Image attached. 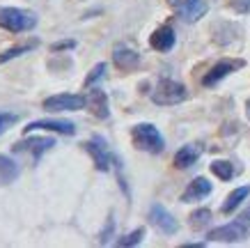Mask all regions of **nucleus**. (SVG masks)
<instances>
[{"instance_id": "412c9836", "label": "nucleus", "mask_w": 250, "mask_h": 248, "mask_svg": "<svg viewBox=\"0 0 250 248\" xmlns=\"http://www.w3.org/2000/svg\"><path fill=\"white\" fill-rule=\"evenodd\" d=\"M145 239V227H136L133 232H129V234H124L122 239H117V246H122V248H129V246H138L140 241Z\"/></svg>"}, {"instance_id": "5701e85b", "label": "nucleus", "mask_w": 250, "mask_h": 248, "mask_svg": "<svg viewBox=\"0 0 250 248\" xmlns=\"http://www.w3.org/2000/svg\"><path fill=\"white\" fill-rule=\"evenodd\" d=\"M106 71H108L106 62H99V65H94V69H92L90 74H87V78H85V85H94L99 78H104V76H106Z\"/></svg>"}, {"instance_id": "20e7f679", "label": "nucleus", "mask_w": 250, "mask_h": 248, "mask_svg": "<svg viewBox=\"0 0 250 248\" xmlns=\"http://www.w3.org/2000/svg\"><path fill=\"white\" fill-rule=\"evenodd\" d=\"M248 237V225H246V221H232L228 225H220L216 230L207 234V239L209 241H220V244H234V241H243Z\"/></svg>"}, {"instance_id": "4468645a", "label": "nucleus", "mask_w": 250, "mask_h": 248, "mask_svg": "<svg viewBox=\"0 0 250 248\" xmlns=\"http://www.w3.org/2000/svg\"><path fill=\"white\" fill-rule=\"evenodd\" d=\"M209 193H211V181L207 180V177H197V180H193L186 186V191L182 193V200L184 203H195V200L207 198Z\"/></svg>"}, {"instance_id": "4be33fe9", "label": "nucleus", "mask_w": 250, "mask_h": 248, "mask_svg": "<svg viewBox=\"0 0 250 248\" xmlns=\"http://www.w3.org/2000/svg\"><path fill=\"white\" fill-rule=\"evenodd\" d=\"M32 46L25 44V46H14V48H7L5 53H0V65H5L7 60H12V58H21L23 53H28Z\"/></svg>"}, {"instance_id": "1a4fd4ad", "label": "nucleus", "mask_w": 250, "mask_h": 248, "mask_svg": "<svg viewBox=\"0 0 250 248\" xmlns=\"http://www.w3.org/2000/svg\"><path fill=\"white\" fill-rule=\"evenodd\" d=\"M149 223L163 234L177 232V218H174L163 204H152V209H149Z\"/></svg>"}, {"instance_id": "423d86ee", "label": "nucleus", "mask_w": 250, "mask_h": 248, "mask_svg": "<svg viewBox=\"0 0 250 248\" xmlns=\"http://www.w3.org/2000/svg\"><path fill=\"white\" fill-rule=\"evenodd\" d=\"M243 67V60H229V58H225V60L216 62L209 71L205 74V78H202V85L205 88H213L216 83H220L225 76H229L232 71H236V69Z\"/></svg>"}, {"instance_id": "aec40b11", "label": "nucleus", "mask_w": 250, "mask_h": 248, "mask_svg": "<svg viewBox=\"0 0 250 248\" xmlns=\"http://www.w3.org/2000/svg\"><path fill=\"white\" fill-rule=\"evenodd\" d=\"M209 223H211V211L209 209H197L190 214V227L193 230H202Z\"/></svg>"}, {"instance_id": "ddd939ff", "label": "nucleus", "mask_w": 250, "mask_h": 248, "mask_svg": "<svg viewBox=\"0 0 250 248\" xmlns=\"http://www.w3.org/2000/svg\"><path fill=\"white\" fill-rule=\"evenodd\" d=\"M113 62L117 69L129 71V69H136L138 65H140V53L126 44H117L113 48Z\"/></svg>"}, {"instance_id": "a211bd4d", "label": "nucleus", "mask_w": 250, "mask_h": 248, "mask_svg": "<svg viewBox=\"0 0 250 248\" xmlns=\"http://www.w3.org/2000/svg\"><path fill=\"white\" fill-rule=\"evenodd\" d=\"M19 177V165L14 158L0 154V184H9Z\"/></svg>"}, {"instance_id": "0eeeda50", "label": "nucleus", "mask_w": 250, "mask_h": 248, "mask_svg": "<svg viewBox=\"0 0 250 248\" xmlns=\"http://www.w3.org/2000/svg\"><path fill=\"white\" fill-rule=\"evenodd\" d=\"M174 9L184 23H195L207 14V2L205 0H174Z\"/></svg>"}, {"instance_id": "7ed1b4c3", "label": "nucleus", "mask_w": 250, "mask_h": 248, "mask_svg": "<svg viewBox=\"0 0 250 248\" xmlns=\"http://www.w3.org/2000/svg\"><path fill=\"white\" fill-rule=\"evenodd\" d=\"M186 97H188L186 88L179 81H172V78L159 81V85L152 92V101L156 106H177V104H182Z\"/></svg>"}, {"instance_id": "39448f33", "label": "nucleus", "mask_w": 250, "mask_h": 248, "mask_svg": "<svg viewBox=\"0 0 250 248\" xmlns=\"http://www.w3.org/2000/svg\"><path fill=\"white\" fill-rule=\"evenodd\" d=\"M44 108L51 113H62V111H83L85 97L83 94H53L44 101Z\"/></svg>"}, {"instance_id": "b1692460", "label": "nucleus", "mask_w": 250, "mask_h": 248, "mask_svg": "<svg viewBox=\"0 0 250 248\" xmlns=\"http://www.w3.org/2000/svg\"><path fill=\"white\" fill-rule=\"evenodd\" d=\"M16 120H19L16 115H12V113H2V111H0V135L5 134V131H7L9 127H14Z\"/></svg>"}, {"instance_id": "6e6552de", "label": "nucleus", "mask_w": 250, "mask_h": 248, "mask_svg": "<svg viewBox=\"0 0 250 248\" xmlns=\"http://www.w3.org/2000/svg\"><path fill=\"white\" fill-rule=\"evenodd\" d=\"M85 150L87 154L92 157L94 165H97V170L101 173H108L110 170V165H113V157H110V150H108V145L101 140V138H94L90 143H85Z\"/></svg>"}, {"instance_id": "2eb2a0df", "label": "nucleus", "mask_w": 250, "mask_h": 248, "mask_svg": "<svg viewBox=\"0 0 250 248\" xmlns=\"http://www.w3.org/2000/svg\"><path fill=\"white\" fill-rule=\"evenodd\" d=\"M174 30L170 28V25H161V28H156V30L152 32V37H149V46H152L154 51H161L166 53L170 51L174 46Z\"/></svg>"}, {"instance_id": "f257e3e1", "label": "nucleus", "mask_w": 250, "mask_h": 248, "mask_svg": "<svg viewBox=\"0 0 250 248\" xmlns=\"http://www.w3.org/2000/svg\"><path fill=\"white\" fill-rule=\"evenodd\" d=\"M37 25V14L21 7H0V28L7 32H25Z\"/></svg>"}, {"instance_id": "9d476101", "label": "nucleus", "mask_w": 250, "mask_h": 248, "mask_svg": "<svg viewBox=\"0 0 250 248\" xmlns=\"http://www.w3.org/2000/svg\"><path fill=\"white\" fill-rule=\"evenodd\" d=\"M32 131H51V134L74 135L76 134V127L67 120H37L25 127V134H32Z\"/></svg>"}, {"instance_id": "dca6fc26", "label": "nucleus", "mask_w": 250, "mask_h": 248, "mask_svg": "<svg viewBox=\"0 0 250 248\" xmlns=\"http://www.w3.org/2000/svg\"><path fill=\"white\" fill-rule=\"evenodd\" d=\"M200 154H202V150L197 147V145H184L182 150L174 154V165L177 168H182V170H186V168H190L193 163H197V158H200Z\"/></svg>"}, {"instance_id": "bb28decb", "label": "nucleus", "mask_w": 250, "mask_h": 248, "mask_svg": "<svg viewBox=\"0 0 250 248\" xmlns=\"http://www.w3.org/2000/svg\"><path fill=\"white\" fill-rule=\"evenodd\" d=\"M248 117H250V101H248Z\"/></svg>"}, {"instance_id": "9b49d317", "label": "nucleus", "mask_w": 250, "mask_h": 248, "mask_svg": "<svg viewBox=\"0 0 250 248\" xmlns=\"http://www.w3.org/2000/svg\"><path fill=\"white\" fill-rule=\"evenodd\" d=\"M55 140L53 138H44V135H32L28 140H19L14 145V152H25V154H32L35 158H39L44 152L53 150Z\"/></svg>"}, {"instance_id": "f03ea898", "label": "nucleus", "mask_w": 250, "mask_h": 248, "mask_svg": "<svg viewBox=\"0 0 250 248\" xmlns=\"http://www.w3.org/2000/svg\"><path fill=\"white\" fill-rule=\"evenodd\" d=\"M131 138H133V145L138 150L149 152V154H161L166 150V138L161 135V131L154 124H136L133 131H131Z\"/></svg>"}, {"instance_id": "f8f14e48", "label": "nucleus", "mask_w": 250, "mask_h": 248, "mask_svg": "<svg viewBox=\"0 0 250 248\" xmlns=\"http://www.w3.org/2000/svg\"><path fill=\"white\" fill-rule=\"evenodd\" d=\"M85 108H87L97 120H106L108 115H110L106 92L99 90V88H92V90L87 92V97H85Z\"/></svg>"}, {"instance_id": "393cba45", "label": "nucleus", "mask_w": 250, "mask_h": 248, "mask_svg": "<svg viewBox=\"0 0 250 248\" xmlns=\"http://www.w3.org/2000/svg\"><path fill=\"white\" fill-rule=\"evenodd\" d=\"M232 7H234L239 14H248L250 12V0H232Z\"/></svg>"}, {"instance_id": "6ab92c4d", "label": "nucleus", "mask_w": 250, "mask_h": 248, "mask_svg": "<svg viewBox=\"0 0 250 248\" xmlns=\"http://www.w3.org/2000/svg\"><path fill=\"white\" fill-rule=\"evenodd\" d=\"M211 173L223 181H229L234 177V165L229 163V161H213L211 163Z\"/></svg>"}, {"instance_id": "a878e982", "label": "nucleus", "mask_w": 250, "mask_h": 248, "mask_svg": "<svg viewBox=\"0 0 250 248\" xmlns=\"http://www.w3.org/2000/svg\"><path fill=\"white\" fill-rule=\"evenodd\" d=\"M241 218H243V221H246V223H250V204H248V207H246V211H243V214H241Z\"/></svg>"}, {"instance_id": "f3484780", "label": "nucleus", "mask_w": 250, "mask_h": 248, "mask_svg": "<svg viewBox=\"0 0 250 248\" xmlns=\"http://www.w3.org/2000/svg\"><path fill=\"white\" fill-rule=\"evenodd\" d=\"M250 196V186H239V188H234L232 193L228 196V200L223 203V207H220V211L223 214H232V211L239 207V204L246 200V198Z\"/></svg>"}]
</instances>
